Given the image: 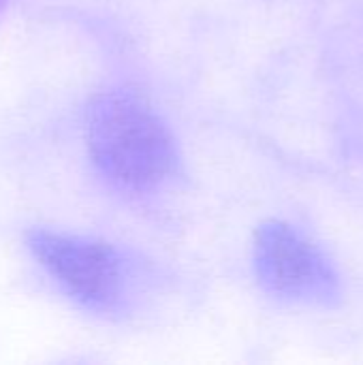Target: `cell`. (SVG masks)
<instances>
[{"instance_id":"277c9868","label":"cell","mask_w":363,"mask_h":365,"mask_svg":"<svg viewBox=\"0 0 363 365\" xmlns=\"http://www.w3.org/2000/svg\"><path fill=\"white\" fill-rule=\"evenodd\" d=\"M2 4H4V0H0V11H2Z\"/></svg>"},{"instance_id":"7a4b0ae2","label":"cell","mask_w":363,"mask_h":365,"mask_svg":"<svg viewBox=\"0 0 363 365\" xmlns=\"http://www.w3.org/2000/svg\"><path fill=\"white\" fill-rule=\"evenodd\" d=\"M26 242L34 259L77 306L103 317L126 310L131 267L116 246L51 229H32Z\"/></svg>"},{"instance_id":"6da1fadb","label":"cell","mask_w":363,"mask_h":365,"mask_svg":"<svg viewBox=\"0 0 363 365\" xmlns=\"http://www.w3.org/2000/svg\"><path fill=\"white\" fill-rule=\"evenodd\" d=\"M86 141L101 175L128 192H150L178 167L175 141L160 115L137 94L111 90L92 98Z\"/></svg>"},{"instance_id":"3957f363","label":"cell","mask_w":363,"mask_h":365,"mask_svg":"<svg viewBox=\"0 0 363 365\" xmlns=\"http://www.w3.org/2000/svg\"><path fill=\"white\" fill-rule=\"evenodd\" d=\"M255 272L261 287L291 304L332 306L340 297L327 257L295 227L270 220L255 235Z\"/></svg>"}]
</instances>
